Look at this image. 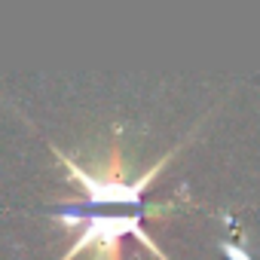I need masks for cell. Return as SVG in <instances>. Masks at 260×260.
<instances>
[{
    "instance_id": "1",
    "label": "cell",
    "mask_w": 260,
    "mask_h": 260,
    "mask_svg": "<svg viewBox=\"0 0 260 260\" xmlns=\"http://www.w3.org/2000/svg\"><path fill=\"white\" fill-rule=\"evenodd\" d=\"M52 153L64 166V172L83 187V202L52 211V223L77 230L74 245L58 260H74L83 251H92V260H119L122 236H135L150 254H156L159 260H169L162 254V248L153 242V236L141 226V220H144V211H162V208L144 205V190L150 187L156 172H162L166 162L178 153V147L172 153H166L162 159H156L147 172H141L132 181H122V159H119L116 147L110 150L104 169H98V172L77 166L71 156L61 153V147H52Z\"/></svg>"
}]
</instances>
